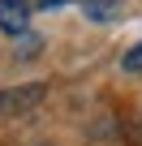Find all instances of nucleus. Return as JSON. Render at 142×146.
Masks as SVG:
<instances>
[{"mask_svg":"<svg viewBox=\"0 0 142 146\" xmlns=\"http://www.w3.org/2000/svg\"><path fill=\"white\" fill-rule=\"evenodd\" d=\"M60 5H69V0H43V9H60Z\"/></svg>","mask_w":142,"mask_h":146,"instance_id":"6","label":"nucleus"},{"mask_svg":"<svg viewBox=\"0 0 142 146\" xmlns=\"http://www.w3.org/2000/svg\"><path fill=\"white\" fill-rule=\"evenodd\" d=\"M43 52V39L35 35V30H22V35H13V56L17 60H35Z\"/></svg>","mask_w":142,"mask_h":146,"instance_id":"4","label":"nucleus"},{"mask_svg":"<svg viewBox=\"0 0 142 146\" xmlns=\"http://www.w3.org/2000/svg\"><path fill=\"white\" fill-rule=\"evenodd\" d=\"M82 9H86V22L108 26V22L121 17V0H82Z\"/></svg>","mask_w":142,"mask_h":146,"instance_id":"3","label":"nucleus"},{"mask_svg":"<svg viewBox=\"0 0 142 146\" xmlns=\"http://www.w3.org/2000/svg\"><path fill=\"white\" fill-rule=\"evenodd\" d=\"M0 30L5 35L30 30V0H0Z\"/></svg>","mask_w":142,"mask_h":146,"instance_id":"1","label":"nucleus"},{"mask_svg":"<svg viewBox=\"0 0 142 146\" xmlns=\"http://www.w3.org/2000/svg\"><path fill=\"white\" fill-rule=\"evenodd\" d=\"M43 99V86H17V90H0V112H22Z\"/></svg>","mask_w":142,"mask_h":146,"instance_id":"2","label":"nucleus"},{"mask_svg":"<svg viewBox=\"0 0 142 146\" xmlns=\"http://www.w3.org/2000/svg\"><path fill=\"white\" fill-rule=\"evenodd\" d=\"M125 69H129V73H138V69H142V43H133V47H129V56H125Z\"/></svg>","mask_w":142,"mask_h":146,"instance_id":"5","label":"nucleus"}]
</instances>
